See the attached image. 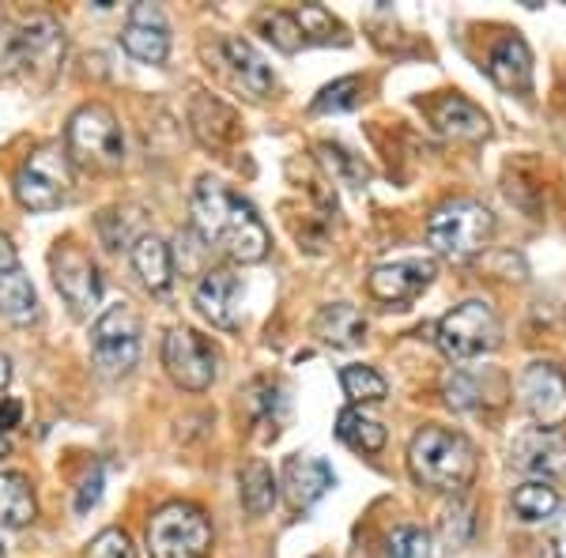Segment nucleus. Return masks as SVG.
<instances>
[{"label":"nucleus","mask_w":566,"mask_h":558,"mask_svg":"<svg viewBox=\"0 0 566 558\" xmlns=\"http://www.w3.org/2000/svg\"><path fill=\"white\" fill-rule=\"evenodd\" d=\"M189 212H193L197 234L227 257L250 264L269 253V227L261 223L258 208L242 200L234 189H227L212 173H205L193 186Z\"/></svg>","instance_id":"f257e3e1"},{"label":"nucleus","mask_w":566,"mask_h":558,"mask_svg":"<svg viewBox=\"0 0 566 558\" xmlns=\"http://www.w3.org/2000/svg\"><path fill=\"white\" fill-rule=\"evenodd\" d=\"M408 472L427 491L461 494L476 480V445L461 430L423 427L408 445Z\"/></svg>","instance_id":"f03ea898"},{"label":"nucleus","mask_w":566,"mask_h":558,"mask_svg":"<svg viewBox=\"0 0 566 558\" xmlns=\"http://www.w3.org/2000/svg\"><path fill=\"white\" fill-rule=\"evenodd\" d=\"M491 234H495V215L472 197L446 200L427 219V242L446 261L476 257V253H483V245L491 242Z\"/></svg>","instance_id":"7ed1b4c3"},{"label":"nucleus","mask_w":566,"mask_h":558,"mask_svg":"<svg viewBox=\"0 0 566 558\" xmlns=\"http://www.w3.org/2000/svg\"><path fill=\"white\" fill-rule=\"evenodd\" d=\"M65 151L72 162L87 170H117L125 162V136L114 109L103 103H87L69 117Z\"/></svg>","instance_id":"20e7f679"},{"label":"nucleus","mask_w":566,"mask_h":558,"mask_svg":"<svg viewBox=\"0 0 566 558\" xmlns=\"http://www.w3.org/2000/svg\"><path fill=\"white\" fill-rule=\"evenodd\" d=\"M72 193V159L61 144L34 148L15 170V200L27 212H53Z\"/></svg>","instance_id":"39448f33"},{"label":"nucleus","mask_w":566,"mask_h":558,"mask_svg":"<svg viewBox=\"0 0 566 558\" xmlns=\"http://www.w3.org/2000/svg\"><path fill=\"white\" fill-rule=\"evenodd\" d=\"M434 340L442 347L446 359H453V362L480 359V355H491L502 344V322L488 302L469 298V302H461V306H453L450 314L438 322Z\"/></svg>","instance_id":"423d86ee"},{"label":"nucleus","mask_w":566,"mask_h":558,"mask_svg":"<svg viewBox=\"0 0 566 558\" xmlns=\"http://www.w3.org/2000/svg\"><path fill=\"white\" fill-rule=\"evenodd\" d=\"M212 547V525L193 502H170L148 520L151 558H205Z\"/></svg>","instance_id":"0eeeda50"},{"label":"nucleus","mask_w":566,"mask_h":558,"mask_svg":"<svg viewBox=\"0 0 566 558\" xmlns=\"http://www.w3.org/2000/svg\"><path fill=\"white\" fill-rule=\"evenodd\" d=\"M91 359L103 373L117 378L129 373L140 362V314L129 302L109 306L95 325H91Z\"/></svg>","instance_id":"6e6552de"},{"label":"nucleus","mask_w":566,"mask_h":558,"mask_svg":"<svg viewBox=\"0 0 566 558\" xmlns=\"http://www.w3.org/2000/svg\"><path fill=\"white\" fill-rule=\"evenodd\" d=\"M216 362H219L216 347L205 336H197L193 328H170L167 340H163V366L189 392H205L212 386L219 370Z\"/></svg>","instance_id":"1a4fd4ad"},{"label":"nucleus","mask_w":566,"mask_h":558,"mask_svg":"<svg viewBox=\"0 0 566 558\" xmlns=\"http://www.w3.org/2000/svg\"><path fill=\"white\" fill-rule=\"evenodd\" d=\"M65 61V31L53 15H34L31 23L20 31V69L23 76H31V84L50 87L53 76L61 72Z\"/></svg>","instance_id":"9d476101"},{"label":"nucleus","mask_w":566,"mask_h":558,"mask_svg":"<svg viewBox=\"0 0 566 558\" xmlns=\"http://www.w3.org/2000/svg\"><path fill=\"white\" fill-rule=\"evenodd\" d=\"M50 272L57 291L76 314H87L91 306H98L103 298V276H98L95 261L80 250L76 242H57V250L50 253Z\"/></svg>","instance_id":"9b49d317"},{"label":"nucleus","mask_w":566,"mask_h":558,"mask_svg":"<svg viewBox=\"0 0 566 558\" xmlns=\"http://www.w3.org/2000/svg\"><path fill=\"white\" fill-rule=\"evenodd\" d=\"M522 404L544 430H559L566 423V378L555 362H528L522 381Z\"/></svg>","instance_id":"f8f14e48"},{"label":"nucleus","mask_w":566,"mask_h":558,"mask_svg":"<svg viewBox=\"0 0 566 558\" xmlns=\"http://www.w3.org/2000/svg\"><path fill=\"white\" fill-rule=\"evenodd\" d=\"M510 464L525 475H536L541 483L566 480V438L559 430H522L510 445Z\"/></svg>","instance_id":"ddd939ff"},{"label":"nucleus","mask_w":566,"mask_h":558,"mask_svg":"<svg viewBox=\"0 0 566 558\" xmlns=\"http://www.w3.org/2000/svg\"><path fill=\"white\" fill-rule=\"evenodd\" d=\"M212 57L219 72L227 76V84L234 91H242L245 98H264L272 91V69L264 65V57L253 50L245 39H219L212 45Z\"/></svg>","instance_id":"4468645a"},{"label":"nucleus","mask_w":566,"mask_h":558,"mask_svg":"<svg viewBox=\"0 0 566 558\" xmlns=\"http://www.w3.org/2000/svg\"><path fill=\"white\" fill-rule=\"evenodd\" d=\"M434 280V261L431 257H405V261H386L370 272L367 287L378 302L400 306V302H412L419 291L431 287Z\"/></svg>","instance_id":"2eb2a0df"},{"label":"nucleus","mask_w":566,"mask_h":558,"mask_svg":"<svg viewBox=\"0 0 566 558\" xmlns=\"http://www.w3.org/2000/svg\"><path fill=\"white\" fill-rule=\"evenodd\" d=\"M197 309L208 317L216 328H239L242 325V280L227 269H212L205 272L193 291Z\"/></svg>","instance_id":"dca6fc26"},{"label":"nucleus","mask_w":566,"mask_h":558,"mask_svg":"<svg viewBox=\"0 0 566 558\" xmlns=\"http://www.w3.org/2000/svg\"><path fill=\"white\" fill-rule=\"evenodd\" d=\"M122 45L144 65H163L170 53V27L155 4H133L129 23L122 31Z\"/></svg>","instance_id":"f3484780"},{"label":"nucleus","mask_w":566,"mask_h":558,"mask_svg":"<svg viewBox=\"0 0 566 558\" xmlns=\"http://www.w3.org/2000/svg\"><path fill=\"white\" fill-rule=\"evenodd\" d=\"M333 483L336 475L322 456H287L283 464V494H287L291 509H310L317 498H325Z\"/></svg>","instance_id":"a211bd4d"},{"label":"nucleus","mask_w":566,"mask_h":558,"mask_svg":"<svg viewBox=\"0 0 566 558\" xmlns=\"http://www.w3.org/2000/svg\"><path fill=\"white\" fill-rule=\"evenodd\" d=\"M488 76L502 91H528L533 87V53L522 34H506L491 45L488 53Z\"/></svg>","instance_id":"6ab92c4d"},{"label":"nucleus","mask_w":566,"mask_h":558,"mask_svg":"<svg viewBox=\"0 0 566 558\" xmlns=\"http://www.w3.org/2000/svg\"><path fill=\"white\" fill-rule=\"evenodd\" d=\"M431 122L442 136H453V140H480L488 136V117L476 103H469L464 95H442L431 106Z\"/></svg>","instance_id":"aec40b11"},{"label":"nucleus","mask_w":566,"mask_h":558,"mask_svg":"<svg viewBox=\"0 0 566 558\" xmlns=\"http://www.w3.org/2000/svg\"><path fill=\"white\" fill-rule=\"evenodd\" d=\"M133 269L136 276L144 280L148 291H167L170 280H175V257H170V245L163 242L159 234H140L133 242Z\"/></svg>","instance_id":"412c9836"},{"label":"nucleus","mask_w":566,"mask_h":558,"mask_svg":"<svg viewBox=\"0 0 566 558\" xmlns=\"http://www.w3.org/2000/svg\"><path fill=\"white\" fill-rule=\"evenodd\" d=\"M314 333L333 347H359L363 336H367V317L348 302H333V306H322V314L314 317Z\"/></svg>","instance_id":"4be33fe9"},{"label":"nucleus","mask_w":566,"mask_h":558,"mask_svg":"<svg viewBox=\"0 0 566 558\" xmlns=\"http://www.w3.org/2000/svg\"><path fill=\"white\" fill-rule=\"evenodd\" d=\"M34 514H39V506H34L31 480L23 472H0V525L27 528Z\"/></svg>","instance_id":"5701e85b"},{"label":"nucleus","mask_w":566,"mask_h":558,"mask_svg":"<svg viewBox=\"0 0 566 558\" xmlns=\"http://www.w3.org/2000/svg\"><path fill=\"white\" fill-rule=\"evenodd\" d=\"M0 314L12 325H31L39 317V295L23 269H12L0 276Z\"/></svg>","instance_id":"b1692460"},{"label":"nucleus","mask_w":566,"mask_h":558,"mask_svg":"<svg viewBox=\"0 0 566 558\" xmlns=\"http://www.w3.org/2000/svg\"><path fill=\"white\" fill-rule=\"evenodd\" d=\"M336 438L355 453H378L386 445V427L359 408H344L336 415Z\"/></svg>","instance_id":"393cba45"},{"label":"nucleus","mask_w":566,"mask_h":558,"mask_svg":"<svg viewBox=\"0 0 566 558\" xmlns=\"http://www.w3.org/2000/svg\"><path fill=\"white\" fill-rule=\"evenodd\" d=\"M239 494H242V506L245 514L253 517H264L280 498V487H276V475L264 461H250L239 475Z\"/></svg>","instance_id":"a878e982"},{"label":"nucleus","mask_w":566,"mask_h":558,"mask_svg":"<svg viewBox=\"0 0 566 558\" xmlns=\"http://www.w3.org/2000/svg\"><path fill=\"white\" fill-rule=\"evenodd\" d=\"M559 509V491L547 487V483L533 480V483H522L514 491V514L522 520H544Z\"/></svg>","instance_id":"bb28decb"},{"label":"nucleus","mask_w":566,"mask_h":558,"mask_svg":"<svg viewBox=\"0 0 566 558\" xmlns=\"http://www.w3.org/2000/svg\"><path fill=\"white\" fill-rule=\"evenodd\" d=\"M295 23H298V31H303V42H322V45H328V42H348V34H344V27L333 20V12H325L322 4H303L295 12Z\"/></svg>","instance_id":"cd10ccee"},{"label":"nucleus","mask_w":566,"mask_h":558,"mask_svg":"<svg viewBox=\"0 0 566 558\" xmlns=\"http://www.w3.org/2000/svg\"><path fill=\"white\" fill-rule=\"evenodd\" d=\"M340 386L355 404H378V400H386V392H389L386 378H381L378 370H370V366H344Z\"/></svg>","instance_id":"c85d7f7f"},{"label":"nucleus","mask_w":566,"mask_h":558,"mask_svg":"<svg viewBox=\"0 0 566 558\" xmlns=\"http://www.w3.org/2000/svg\"><path fill=\"white\" fill-rule=\"evenodd\" d=\"M359 95H363V80L359 76H344L336 84H328L317 91L314 98V114H340V109H355L359 106Z\"/></svg>","instance_id":"c756f323"},{"label":"nucleus","mask_w":566,"mask_h":558,"mask_svg":"<svg viewBox=\"0 0 566 558\" xmlns=\"http://www.w3.org/2000/svg\"><path fill=\"white\" fill-rule=\"evenodd\" d=\"M438 536H442V544L450 547V551H461L464 544L472 539V514L464 502H453V506L442 509V517H438Z\"/></svg>","instance_id":"7c9ffc66"},{"label":"nucleus","mask_w":566,"mask_h":558,"mask_svg":"<svg viewBox=\"0 0 566 558\" xmlns=\"http://www.w3.org/2000/svg\"><path fill=\"white\" fill-rule=\"evenodd\" d=\"M261 27H264V39L283 53H298L306 45L303 31H298V23H295V12H272V15H264Z\"/></svg>","instance_id":"2f4dec72"},{"label":"nucleus","mask_w":566,"mask_h":558,"mask_svg":"<svg viewBox=\"0 0 566 558\" xmlns=\"http://www.w3.org/2000/svg\"><path fill=\"white\" fill-rule=\"evenodd\" d=\"M431 555H434L431 533H423V528L405 525L389 533V558H431Z\"/></svg>","instance_id":"473e14b6"},{"label":"nucleus","mask_w":566,"mask_h":558,"mask_svg":"<svg viewBox=\"0 0 566 558\" xmlns=\"http://www.w3.org/2000/svg\"><path fill=\"white\" fill-rule=\"evenodd\" d=\"M322 159H325V167L336 173V178L340 181H348V186H363V181L370 178V170L363 167L359 159H355V155H348L344 148H336V144H322Z\"/></svg>","instance_id":"72a5a7b5"},{"label":"nucleus","mask_w":566,"mask_h":558,"mask_svg":"<svg viewBox=\"0 0 566 558\" xmlns=\"http://www.w3.org/2000/svg\"><path fill=\"white\" fill-rule=\"evenodd\" d=\"M87 558H136V547H133L129 533H122V528H106V533H98L87 544Z\"/></svg>","instance_id":"f704fd0d"},{"label":"nucleus","mask_w":566,"mask_h":558,"mask_svg":"<svg viewBox=\"0 0 566 558\" xmlns=\"http://www.w3.org/2000/svg\"><path fill=\"white\" fill-rule=\"evenodd\" d=\"M442 392H446V404H450V408H461V411L476 404V397H480L476 381H472V378H464L461 370L446 373V381H442Z\"/></svg>","instance_id":"c9c22d12"},{"label":"nucleus","mask_w":566,"mask_h":558,"mask_svg":"<svg viewBox=\"0 0 566 558\" xmlns=\"http://www.w3.org/2000/svg\"><path fill=\"white\" fill-rule=\"evenodd\" d=\"M15 69H20V31L0 20V80L15 76Z\"/></svg>","instance_id":"e433bc0d"},{"label":"nucleus","mask_w":566,"mask_h":558,"mask_svg":"<svg viewBox=\"0 0 566 558\" xmlns=\"http://www.w3.org/2000/svg\"><path fill=\"white\" fill-rule=\"evenodd\" d=\"M98 498H103V464H91L84 483H80L76 491V514H87V509L98 506Z\"/></svg>","instance_id":"4c0bfd02"},{"label":"nucleus","mask_w":566,"mask_h":558,"mask_svg":"<svg viewBox=\"0 0 566 558\" xmlns=\"http://www.w3.org/2000/svg\"><path fill=\"white\" fill-rule=\"evenodd\" d=\"M20 419H23L20 400H12V397L0 400V434H4V430H12V427H20Z\"/></svg>","instance_id":"58836bf2"},{"label":"nucleus","mask_w":566,"mask_h":558,"mask_svg":"<svg viewBox=\"0 0 566 558\" xmlns=\"http://www.w3.org/2000/svg\"><path fill=\"white\" fill-rule=\"evenodd\" d=\"M12 269H20V253H15L12 238L0 234V276H4V272H12Z\"/></svg>","instance_id":"ea45409f"},{"label":"nucleus","mask_w":566,"mask_h":558,"mask_svg":"<svg viewBox=\"0 0 566 558\" xmlns=\"http://www.w3.org/2000/svg\"><path fill=\"white\" fill-rule=\"evenodd\" d=\"M555 558H566V517L555 528Z\"/></svg>","instance_id":"a19ab883"},{"label":"nucleus","mask_w":566,"mask_h":558,"mask_svg":"<svg viewBox=\"0 0 566 558\" xmlns=\"http://www.w3.org/2000/svg\"><path fill=\"white\" fill-rule=\"evenodd\" d=\"M8 381H12V362H8V355H0V392H4Z\"/></svg>","instance_id":"79ce46f5"},{"label":"nucleus","mask_w":566,"mask_h":558,"mask_svg":"<svg viewBox=\"0 0 566 558\" xmlns=\"http://www.w3.org/2000/svg\"><path fill=\"white\" fill-rule=\"evenodd\" d=\"M8 453H12V445H8V438L0 434V456H8Z\"/></svg>","instance_id":"37998d69"},{"label":"nucleus","mask_w":566,"mask_h":558,"mask_svg":"<svg viewBox=\"0 0 566 558\" xmlns=\"http://www.w3.org/2000/svg\"><path fill=\"white\" fill-rule=\"evenodd\" d=\"M0 558H4V551H0Z\"/></svg>","instance_id":"c03bdc74"}]
</instances>
